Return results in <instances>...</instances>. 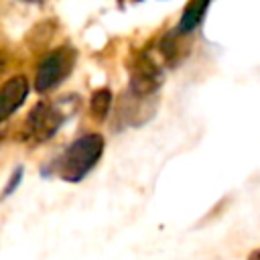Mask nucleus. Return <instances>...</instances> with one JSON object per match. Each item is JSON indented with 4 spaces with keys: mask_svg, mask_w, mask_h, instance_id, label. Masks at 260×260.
<instances>
[{
    "mask_svg": "<svg viewBox=\"0 0 260 260\" xmlns=\"http://www.w3.org/2000/svg\"><path fill=\"white\" fill-rule=\"evenodd\" d=\"M104 138L100 134H83L73 140L55 160L57 175L67 183H79L102 158Z\"/></svg>",
    "mask_w": 260,
    "mask_h": 260,
    "instance_id": "nucleus-1",
    "label": "nucleus"
},
{
    "mask_svg": "<svg viewBox=\"0 0 260 260\" xmlns=\"http://www.w3.org/2000/svg\"><path fill=\"white\" fill-rule=\"evenodd\" d=\"M75 63V51L71 47H59L43 57V61L37 67L35 75V87L37 91H49L55 85H59L73 69Z\"/></svg>",
    "mask_w": 260,
    "mask_h": 260,
    "instance_id": "nucleus-2",
    "label": "nucleus"
},
{
    "mask_svg": "<svg viewBox=\"0 0 260 260\" xmlns=\"http://www.w3.org/2000/svg\"><path fill=\"white\" fill-rule=\"evenodd\" d=\"M63 112L49 104V102H39L32 106L24 120V140L28 142H45L49 140L63 124Z\"/></svg>",
    "mask_w": 260,
    "mask_h": 260,
    "instance_id": "nucleus-3",
    "label": "nucleus"
},
{
    "mask_svg": "<svg viewBox=\"0 0 260 260\" xmlns=\"http://www.w3.org/2000/svg\"><path fill=\"white\" fill-rule=\"evenodd\" d=\"M162 83V71L146 53H138L130 63V91L136 98L152 95Z\"/></svg>",
    "mask_w": 260,
    "mask_h": 260,
    "instance_id": "nucleus-4",
    "label": "nucleus"
},
{
    "mask_svg": "<svg viewBox=\"0 0 260 260\" xmlns=\"http://www.w3.org/2000/svg\"><path fill=\"white\" fill-rule=\"evenodd\" d=\"M28 81L24 75H14L0 85V124L6 122L26 100Z\"/></svg>",
    "mask_w": 260,
    "mask_h": 260,
    "instance_id": "nucleus-5",
    "label": "nucleus"
},
{
    "mask_svg": "<svg viewBox=\"0 0 260 260\" xmlns=\"http://www.w3.org/2000/svg\"><path fill=\"white\" fill-rule=\"evenodd\" d=\"M207 6H209V0H189V4L185 6V10H183V14H181L177 32L187 35V32L195 30V28L201 24Z\"/></svg>",
    "mask_w": 260,
    "mask_h": 260,
    "instance_id": "nucleus-6",
    "label": "nucleus"
},
{
    "mask_svg": "<svg viewBox=\"0 0 260 260\" xmlns=\"http://www.w3.org/2000/svg\"><path fill=\"white\" fill-rule=\"evenodd\" d=\"M110 106H112V91L108 87H100V89H95L91 93V98H89V112H91V116L98 122L106 120V116L110 112Z\"/></svg>",
    "mask_w": 260,
    "mask_h": 260,
    "instance_id": "nucleus-7",
    "label": "nucleus"
},
{
    "mask_svg": "<svg viewBox=\"0 0 260 260\" xmlns=\"http://www.w3.org/2000/svg\"><path fill=\"white\" fill-rule=\"evenodd\" d=\"M20 177H22V169H16V171H14V175L10 177V179H12V181H10V185H6V189L2 191V197H6V195H10V193H12V189L20 183Z\"/></svg>",
    "mask_w": 260,
    "mask_h": 260,
    "instance_id": "nucleus-8",
    "label": "nucleus"
},
{
    "mask_svg": "<svg viewBox=\"0 0 260 260\" xmlns=\"http://www.w3.org/2000/svg\"><path fill=\"white\" fill-rule=\"evenodd\" d=\"M6 63H8V59H6V55L0 51V77H2V73H4V69H6Z\"/></svg>",
    "mask_w": 260,
    "mask_h": 260,
    "instance_id": "nucleus-9",
    "label": "nucleus"
},
{
    "mask_svg": "<svg viewBox=\"0 0 260 260\" xmlns=\"http://www.w3.org/2000/svg\"><path fill=\"white\" fill-rule=\"evenodd\" d=\"M250 260H260V250L252 252V254H250Z\"/></svg>",
    "mask_w": 260,
    "mask_h": 260,
    "instance_id": "nucleus-10",
    "label": "nucleus"
}]
</instances>
